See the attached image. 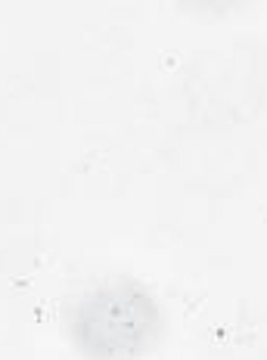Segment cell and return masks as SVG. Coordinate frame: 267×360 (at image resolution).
<instances>
[{
	"label": "cell",
	"mask_w": 267,
	"mask_h": 360,
	"mask_svg": "<svg viewBox=\"0 0 267 360\" xmlns=\"http://www.w3.org/2000/svg\"><path fill=\"white\" fill-rule=\"evenodd\" d=\"M159 304L134 283L96 286L72 311L75 345L93 360H134L159 339Z\"/></svg>",
	"instance_id": "obj_1"
}]
</instances>
